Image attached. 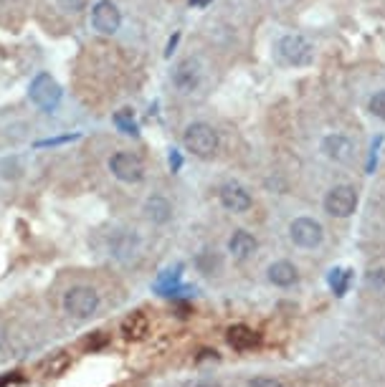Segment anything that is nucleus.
<instances>
[{"label": "nucleus", "instance_id": "f257e3e1", "mask_svg": "<svg viewBox=\"0 0 385 387\" xmlns=\"http://www.w3.org/2000/svg\"><path fill=\"white\" fill-rule=\"evenodd\" d=\"M276 59L284 63V66H294V69H302V66H309L312 59H315V46L299 36V33H287L276 41L274 46Z\"/></svg>", "mask_w": 385, "mask_h": 387}, {"label": "nucleus", "instance_id": "f03ea898", "mask_svg": "<svg viewBox=\"0 0 385 387\" xmlns=\"http://www.w3.org/2000/svg\"><path fill=\"white\" fill-rule=\"evenodd\" d=\"M183 145L188 152H193L196 157L200 160H211L220 147V140H218V132L213 129L211 124L205 122H193L188 124V129L183 134Z\"/></svg>", "mask_w": 385, "mask_h": 387}, {"label": "nucleus", "instance_id": "7ed1b4c3", "mask_svg": "<svg viewBox=\"0 0 385 387\" xmlns=\"http://www.w3.org/2000/svg\"><path fill=\"white\" fill-rule=\"evenodd\" d=\"M99 294L92 286H71L63 294V311L74 319H89L99 311Z\"/></svg>", "mask_w": 385, "mask_h": 387}, {"label": "nucleus", "instance_id": "20e7f679", "mask_svg": "<svg viewBox=\"0 0 385 387\" xmlns=\"http://www.w3.org/2000/svg\"><path fill=\"white\" fill-rule=\"evenodd\" d=\"M289 238L297 248H304V251H312L324 240V228L320 220L315 218H294L289 223Z\"/></svg>", "mask_w": 385, "mask_h": 387}, {"label": "nucleus", "instance_id": "39448f33", "mask_svg": "<svg viewBox=\"0 0 385 387\" xmlns=\"http://www.w3.org/2000/svg\"><path fill=\"white\" fill-rule=\"evenodd\" d=\"M31 101L43 112H54L59 104H61V86L51 74H39V76L31 81Z\"/></svg>", "mask_w": 385, "mask_h": 387}, {"label": "nucleus", "instance_id": "423d86ee", "mask_svg": "<svg viewBox=\"0 0 385 387\" xmlns=\"http://www.w3.org/2000/svg\"><path fill=\"white\" fill-rule=\"evenodd\" d=\"M110 172L119 182H127V185H137V182L145 180V165H142V160L137 155H132V152H125V149L114 152L110 157Z\"/></svg>", "mask_w": 385, "mask_h": 387}, {"label": "nucleus", "instance_id": "0eeeda50", "mask_svg": "<svg viewBox=\"0 0 385 387\" xmlns=\"http://www.w3.org/2000/svg\"><path fill=\"white\" fill-rule=\"evenodd\" d=\"M357 208V190L353 185H335L324 195V210L332 218H350Z\"/></svg>", "mask_w": 385, "mask_h": 387}, {"label": "nucleus", "instance_id": "6e6552de", "mask_svg": "<svg viewBox=\"0 0 385 387\" xmlns=\"http://www.w3.org/2000/svg\"><path fill=\"white\" fill-rule=\"evenodd\" d=\"M122 25V13L112 0H99L92 8V28L102 36H114Z\"/></svg>", "mask_w": 385, "mask_h": 387}, {"label": "nucleus", "instance_id": "1a4fd4ad", "mask_svg": "<svg viewBox=\"0 0 385 387\" xmlns=\"http://www.w3.org/2000/svg\"><path fill=\"white\" fill-rule=\"evenodd\" d=\"M200 79H203V71H200V63L196 59H183L178 66L170 74V81L180 94H193L200 86Z\"/></svg>", "mask_w": 385, "mask_h": 387}, {"label": "nucleus", "instance_id": "9d476101", "mask_svg": "<svg viewBox=\"0 0 385 387\" xmlns=\"http://www.w3.org/2000/svg\"><path fill=\"white\" fill-rule=\"evenodd\" d=\"M140 248H142V240L137 236V231L122 228V231H114L110 236V253L117 261H132L134 255L140 253Z\"/></svg>", "mask_w": 385, "mask_h": 387}, {"label": "nucleus", "instance_id": "9b49d317", "mask_svg": "<svg viewBox=\"0 0 385 387\" xmlns=\"http://www.w3.org/2000/svg\"><path fill=\"white\" fill-rule=\"evenodd\" d=\"M218 200L220 205L228 210V213H236V216H241V213H249L253 205V198L251 193L246 190L244 185H238V182H228V185H223L218 190Z\"/></svg>", "mask_w": 385, "mask_h": 387}, {"label": "nucleus", "instance_id": "f8f14e48", "mask_svg": "<svg viewBox=\"0 0 385 387\" xmlns=\"http://www.w3.org/2000/svg\"><path fill=\"white\" fill-rule=\"evenodd\" d=\"M320 149H322V155L327 157V160H332V163H350L355 155V142L350 140V137H345V134H327L322 140V145H320Z\"/></svg>", "mask_w": 385, "mask_h": 387}, {"label": "nucleus", "instance_id": "ddd939ff", "mask_svg": "<svg viewBox=\"0 0 385 387\" xmlns=\"http://www.w3.org/2000/svg\"><path fill=\"white\" fill-rule=\"evenodd\" d=\"M259 251V240L253 238L249 231H236L228 238V253L238 258V261H249L253 258V253Z\"/></svg>", "mask_w": 385, "mask_h": 387}, {"label": "nucleus", "instance_id": "4468645a", "mask_svg": "<svg viewBox=\"0 0 385 387\" xmlns=\"http://www.w3.org/2000/svg\"><path fill=\"white\" fill-rule=\"evenodd\" d=\"M142 213H145V218H147L149 223L165 225V223H170V218H173V205H170V200L163 198V195H149L147 200H145Z\"/></svg>", "mask_w": 385, "mask_h": 387}, {"label": "nucleus", "instance_id": "2eb2a0df", "mask_svg": "<svg viewBox=\"0 0 385 387\" xmlns=\"http://www.w3.org/2000/svg\"><path fill=\"white\" fill-rule=\"evenodd\" d=\"M267 276H269V281H271L274 286L289 289V286H294V284L299 281V269L294 264H289V261H276V264L269 266Z\"/></svg>", "mask_w": 385, "mask_h": 387}, {"label": "nucleus", "instance_id": "dca6fc26", "mask_svg": "<svg viewBox=\"0 0 385 387\" xmlns=\"http://www.w3.org/2000/svg\"><path fill=\"white\" fill-rule=\"evenodd\" d=\"M122 334H125V339H132V342L145 339V337L149 334L147 314H142V311H132V314L122 322Z\"/></svg>", "mask_w": 385, "mask_h": 387}, {"label": "nucleus", "instance_id": "f3484780", "mask_svg": "<svg viewBox=\"0 0 385 387\" xmlns=\"http://www.w3.org/2000/svg\"><path fill=\"white\" fill-rule=\"evenodd\" d=\"M256 342H259V334L253 332L251 326L236 324L228 329V344L233 349H251Z\"/></svg>", "mask_w": 385, "mask_h": 387}, {"label": "nucleus", "instance_id": "a211bd4d", "mask_svg": "<svg viewBox=\"0 0 385 387\" xmlns=\"http://www.w3.org/2000/svg\"><path fill=\"white\" fill-rule=\"evenodd\" d=\"M198 269L205 273V276H213V273L220 271V255L216 251H203V253L198 255Z\"/></svg>", "mask_w": 385, "mask_h": 387}, {"label": "nucleus", "instance_id": "6ab92c4d", "mask_svg": "<svg viewBox=\"0 0 385 387\" xmlns=\"http://www.w3.org/2000/svg\"><path fill=\"white\" fill-rule=\"evenodd\" d=\"M330 286L337 296H345L347 286H350V271H347V269H332L330 271Z\"/></svg>", "mask_w": 385, "mask_h": 387}, {"label": "nucleus", "instance_id": "aec40b11", "mask_svg": "<svg viewBox=\"0 0 385 387\" xmlns=\"http://www.w3.org/2000/svg\"><path fill=\"white\" fill-rule=\"evenodd\" d=\"M114 124H117L125 134H132V137L137 134V122H134L132 109H119L117 114H114Z\"/></svg>", "mask_w": 385, "mask_h": 387}, {"label": "nucleus", "instance_id": "412c9836", "mask_svg": "<svg viewBox=\"0 0 385 387\" xmlns=\"http://www.w3.org/2000/svg\"><path fill=\"white\" fill-rule=\"evenodd\" d=\"M368 109H370V114L377 116L380 122H385V89L383 92H375L373 96H370Z\"/></svg>", "mask_w": 385, "mask_h": 387}, {"label": "nucleus", "instance_id": "4be33fe9", "mask_svg": "<svg viewBox=\"0 0 385 387\" xmlns=\"http://www.w3.org/2000/svg\"><path fill=\"white\" fill-rule=\"evenodd\" d=\"M89 0H59V8L63 13H81V10L87 8Z\"/></svg>", "mask_w": 385, "mask_h": 387}, {"label": "nucleus", "instance_id": "5701e85b", "mask_svg": "<svg viewBox=\"0 0 385 387\" xmlns=\"http://www.w3.org/2000/svg\"><path fill=\"white\" fill-rule=\"evenodd\" d=\"M69 364H71V357L69 355H59L54 362L48 364V372H51V375H61V372L66 370Z\"/></svg>", "mask_w": 385, "mask_h": 387}, {"label": "nucleus", "instance_id": "b1692460", "mask_svg": "<svg viewBox=\"0 0 385 387\" xmlns=\"http://www.w3.org/2000/svg\"><path fill=\"white\" fill-rule=\"evenodd\" d=\"M249 387H284V385L274 377H253L249 382Z\"/></svg>", "mask_w": 385, "mask_h": 387}, {"label": "nucleus", "instance_id": "393cba45", "mask_svg": "<svg viewBox=\"0 0 385 387\" xmlns=\"http://www.w3.org/2000/svg\"><path fill=\"white\" fill-rule=\"evenodd\" d=\"M84 344H87L89 349H99V347H104V344H107V337H104V332H96V337H89Z\"/></svg>", "mask_w": 385, "mask_h": 387}, {"label": "nucleus", "instance_id": "a878e982", "mask_svg": "<svg viewBox=\"0 0 385 387\" xmlns=\"http://www.w3.org/2000/svg\"><path fill=\"white\" fill-rule=\"evenodd\" d=\"M180 165H183V160H180V155H178V152H170V167H173V172L175 170H180Z\"/></svg>", "mask_w": 385, "mask_h": 387}, {"label": "nucleus", "instance_id": "bb28decb", "mask_svg": "<svg viewBox=\"0 0 385 387\" xmlns=\"http://www.w3.org/2000/svg\"><path fill=\"white\" fill-rule=\"evenodd\" d=\"M6 347H8V334L0 329V357H3V352H6Z\"/></svg>", "mask_w": 385, "mask_h": 387}, {"label": "nucleus", "instance_id": "cd10ccee", "mask_svg": "<svg viewBox=\"0 0 385 387\" xmlns=\"http://www.w3.org/2000/svg\"><path fill=\"white\" fill-rule=\"evenodd\" d=\"M178 41H180V36H178V33H175L173 39H170V43H167V51H165V56H173V48L178 46Z\"/></svg>", "mask_w": 385, "mask_h": 387}, {"label": "nucleus", "instance_id": "c85d7f7f", "mask_svg": "<svg viewBox=\"0 0 385 387\" xmlns=\"http://www.w3.org/2000/svg\"><path fill=\"white\" fill-rule=\"evenodd\" d=\"M211 3L213 0H190V6H193V8H208Z\"/></svg>", "mask_w": 385, "mask_h": 387}, {"label": "nucleus", "instance_id": "c756f323", "mask_svg": "<svg viewBox=\"0 0 385 387\" xmlns=\"http://www.w3.org/2000/svg\"><path fill=\"white\" fill-rule=\"evenodd\" d=\"M190 387H216V385H211V382H193Z\"/></svg>", "mask_w": 385, "mask_h": 387}, {"label": "nucleus", "instance_id": "7c9ffc66", "mask_svg": "<svg viewBox=\"0 0 385 387\" xmlns=\"http://www.w3.org/2000/svg\"><path fill=\"white\" fill-rule=\"evenodd\" d=\"M0 3H10V0H0Z\"/></svg>", "mask_w": 385, "mask_h": 387}]
</instances>
